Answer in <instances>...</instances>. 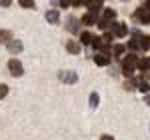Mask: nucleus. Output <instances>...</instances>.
Masks as SVG:
<instances>
[{
    "label": "nucleus",
    "instance_id": "obj_3",
    "mask_svg": "<svg viewBox=\"0 0 150 140\" xmlns=\"http://www.w3.org/2000/svg\"><path fill=\"white\" fill-rule=\"evenodd\" d=\"M112 34H114V38H124V36L128 34V30H126V24L124 22H114L112 24Z\"/></svg>",
    "mask_w": 150,
    "mask_h": 140
},
{
    "label": "nucleus",
    "instance_id": "obj_4",
    "mask_svg": "<svg viewBox=\"0 0 150 140\" xmlns=\"http://www.w3.org/2000/svg\"><path fill=\"white\" fill-rule=\"evenodd\" d=\"M94 64L96 66H108L110 64V56L108 54H102V52H96L94 54Z\"/></svg>",
    "mask_w": 150,
    "mask_h": 140
},
{
    "label": "nucleus",
    "instance_id": "obj_5",
    "mask_svg": "<svg viewBox=\"0 0 150 140\" xmlns=\"http://www.w3.org/2000/svg\"><path fill=\"white\" fill-rule=\"evenodd\" d=\"M6 48H8V50H10L12 54H18V52H22V42H20V40H10V42H8V44H6Z\"/></svg>",
    "mask_w": 150,
    "mask_h": 140
},
{
    "label": "nucleus",
    "instance_id": "obj_15",
    "mask_svg": "<svg viewBox=\"0 0 150 140\" xmlns=\"http://www.w3.org/2000/svg\"><path fill=\"white\" fill-rule=\"evenodd\" d=\"M112 52H114L116 58H122V56H124V52H126V46H124V44H116Z\"/></svg>",
    "mask_w": 150,
    "mask_h": 140
},
{
    "label": "nucleus",
    "instance_id": "obj_19",
    "mask_svg": "<svg viewBox=\"0 0 150 140\" xmlns=\"http://www.w3.org/2000/svg\"><path fill=\"white\" fill-rule=\"evenodd\" d=\"M98 102H100L98 94L92 92V94H90V98H88V104H90V108H96V106H98Z\"/></svg>",
    "mask_w": 150,
    "mask_h": 140
},
{
    "label": "nucleus",
    "instance_id": "obj_1",
    "mask_svg": "<svg viewBox=\"0 0 150 140\" xmlns=\"http://www.w3.org/2000/svg\"><path fill=\"white\" fill-rule=\"evenodd\" d=\"M8 70H10V74H12V76H22V74H24L22 62H20V60H16V58L8 60Z\"/></svg>",
    "mask_w": 150,
    "mask_h": 140
},
{
    "label": "nucleus",
    "instance_id": "obj_27",
    "mask_svg": "<svg viewBox=\"0 0 150 140\" xmlns=\"http://www.w3.org/2000/svg\"><path fill=\"white\" fill-rule=\"evenodd\" d=\"M6 94H8V86L6 84H0V100L6 98Z\"/></svg>",
    "mask_w": 150,
    "mask_h": 140
},
{
    "label": "nucleus",
    "instance_id": "obj_2",
    "mask_svg": "<svg viewBox=\"0 0 150 140\" xmlns=\"http://www.w3.org/2000/svg\"><path fill=\"white\" fill-rule=\"evenodd\" d=\"M58 76H60V80L66 82V84H76V82H78V74H76L74 70H62Z\"/></svg>",
    "mask_w": 150,
    "mask_h": 140
},
{
    "label": "nucleus",
    "instance_id": "obj_8",
    "mask_svg": "<svg viewBox=\"0 0 150 140\" xmlns=\"http://www.w3.org/2000/svg\"><path fill=\"white\" fill-rule=\"evenodd\" d=\"M66 50H68L70 54H80V44L74 42V40H68L66 42Z\"/></svg>",
    "mask_w": 150,
    "mask_h": 140
},
{
    "label": "nucleus",
    "instance_id": "obj_17",
    "mask_svg": "<svg viewBox=\"0 0 150 140\" xmlns=\"http://www.w3.org/2000/svg\"><path fill=\"white\" fill-rule=\"evenodd\" d=\"M120 68H122V74L130 78V74L134 72V68H136V66H130V64H124V62H122V66H120Z\"/></svg>",
    "mask_w": 150,
    "mask_h": 140
},
{
    "label": "nucleus",
    "instance_id": "obj_31",
    "mask_svg": "<svg viewBox=\"0 0 150 140\" xmlns=\"http://www.w3.org/2000/svg\"><path fill=\"white\" fill-rule=\"evenodd\" d=\"M144 10H150V0H144Z\"/></svg>",
    "mask_w": 150,
    "mask_h": 140
},
{
    "label": "nucleus",
    "instance_id": "obj_28",
    "mask_svg": "<svg viewBox=\"0 0 150 140\" xmlns=\"http://www.w3.org/2000/svg\"><path fill=\"white\" fill-rule=\"evenodd\" d=\"M58 2H60V6H62V8H68L70 4H72V0H58Z\"/></svg>",
    "mask_w": 150,
    "mask_h": 140
},
{
    "label": "nucleus",
    "instance_id": "obj_10",
    "mask_svg": "<svg viewBox=\"0 0 150 140\" xmlns=\"http://www.w3.org/2000/svg\"><path fill=\"white\" fill-rule=\"evenodd\" d=\"M46 20L52 24H56L58 20H60V14H58V10H48L46 12Z\"/></svg>",
    "mask_w": 150,
    "mask_h": 140
},
{
    "label": "nucleus",
    "instance_id": "obj_21",
    "mask_svg": "<svg viewBox=\"0 0 150 140\" xmlns=\"http://www.w3.org/2000/svg\"><path fill=\"white\" fill-rule=\"evenodd\" d=\"M138 90H140V92H144V94H148L150 92V84L146 80H140L138 82Z\"/></svg>",
    "mask_w": 150,
    "mask_h": 140
},
{
    "label": "nucleus",
    "instance_id": "obj_6",
    "mask_svg": "<svg viewBox=\"0 0 150 140\" xmlns=\"http://www.w3.org/2000/svg\"><path fill=\"white\" fill-rule=\"evenodd\" d=\"M136 18H138V22H142V24H150V10H144V8L136 10Z\"/></svg>",
    "mask_w": 150,
    "mask_h": 140
},
{
    "label": "nucleus",
    "instance_id": "obj_29",
    "mask_svg": "<svg viewBox=\"0 0 150 140\" xmlns=\"http://www.w3.org/2000/svg\"><path fill=\"white\" fill-rule=\"evenodd\" d=\"M10 4H12V0H0V6H4V8L10 6Z\"/></svg>",
    "mask_w": 150,
    "mask_h": 140
},
{
    "label": "nucleus",
    "instance_id": "obj_14",
    "mask_svg": "<svg viewBox=\"0 0 150 140\" xmlns=\"http://www.w3.org/2000/svg\"><path fill=\"white\" fill-rule=\"evenodd\" d=\"M68 30H70V32H74V34L80 32V28H78V20H76V18H70V20H68Z\"/></svg>",
    "mask_w": 150,
    "mask_h": 140
},
{
    "label": "nucleus",
    "instance_id": "obj_11",
    "mask_svg": "<svg viewBox=\"0 0 150 140\" xmlns=\"http://www.w3.org/2000/svg\"><path fill=\"white\" fill-rule=\"evenodd\" d=\"M12 40V32L10 30H0V44H8Z\"/></svg>",
    "mask_w": 150,
    "mask_h": 140
},
{
    "label": "nucleus",
    "instance_id": "obj_20",
    "mask_svg": "<svg viewBox=\"0 0 150 140\" xmlns=\"http://www.w3.org/2000/svg\"><path fill=\"white\" fill-rule=\"evenodd\" d=\"M110 26H112V24H110V20H106V18H100V20H98V28H100V30H104V32H106Z\"/></svg>",
    "mask_w": 150,
    "mask_h": 140
},
{
    "label": "nucleus",
    "instance_id": "obj_12",
    "mask_svg": "<svg viewBox=\"0 0 150 140\" xmlns=\"http://www.w3.org/2000/svg\"><path fill=\"white\" fill-rule=\"evenodd\" d=\"M80 22H82V24H86V26H92V24H96V16L88 12V14H84V16H82Z\"/></svg>",
    "mask_w": 150,
    "mask_h": 140
},
{
    "label": "nucleus",
    "instance_id": "obj_16",
    "mask_svg": "<svg viewBox=\"0 0 150 140\" xmlns=\"http://www.w3.org/2000/svg\"><path fill=\"white\" fill-rule=\"evenodd\" d=\"M104 18L112 22V20L116 18V10H114V8H104Z\"/></svg>",
    "mask_w": 150,
    "mask_h": 140
},
{
    "label": "nucleus",
    "instance_id": "obj_22",
    "mask_svg": "<svg viewBox=\"0 0 150 140\" xmlns=\"http://www.w3.org/2000/svg\"><path fill=\"white\" fill-rule=\"evenodd\" d=\"M126 48H130V50H136V48H140V40H138V38H132V40H128Z\"/></svg>",
    "mask_w": 150,
    "mask_h": 140
},
{
    "label": "nucleus",
    "instance_id": "obj_26",
    "mask_svg": "<svg viewBox=\"0 0 150 140\" xmlns=\"http://www.w3.org/2000/svg\"><path fill=\"white\" fill-rule=\"evenodd\" d=\"M102 40H104V42H108V44H110V42L114 40V34H112L110 30H106V32H104V36H102Z\"/></svg>",
    "mask_w": 150,
    "mask_h": 140
},
{
    "label": "nucleus",
    "instance_id": "obj_18",
    "mask_svg": "<svg viewBox=\"0 0 150 140\" xmlns=\"http://www.w3.org/2000/svg\"><path fill=\"white\" fill-rule=\"evenodd\" d=\"M138 40H140V48L142 50H148L150 48V36H140Z\"/></svg>",
    "mask_w": 150,
    "mask_h": 140
},
{
    "label": "nucleus",
    "instance_id": "obj_25",
    "mask_svg": "<svg viewBox=\"0 0 150 140\" xmlns=\"http://www.w3.org/2000/svg\"><path fill=\"white\" fill-rule=\"evenodd\" d=\"M22 8H34V0H18Z\"/></svg>",
    "mask_w": 150,
    "mask_h": 140
},
{
    "label": "nucleus",
    "instance_id": "obj_13",
    "mask_svg": "<svg viewBox=\"0 0 150 140\" xmlns=\"http://www.w3.org/2000/svg\"><path fill=\"white\" fill-rule=\"evenodd\" d=\"M94 40V34H90V32H82L80 34V44H92Z\"/></svg>",
    "mask_w": 150,
    "mask_h": 140
},
{
    "label": "nucleus",
    "instance_id": "obj_7",
    "mask_svg": "<svg viewBox=\"0 0 150 140\" xmlns=\"http://www.w3.org/2000/svg\"><path fill=\"white\" fill-rule=\"evenodd\" d=\"M120 60H122L124 64H130V66H136V62H138V56H136L134 52H128V54H124V56H122Z\"/></svg>",
    "mask_w": 150,
    "mask_h": 140
},
{
    "label": "nucleus",
    "instance_id": "obj_32",
    "mask_svg": "<svg viewBox=\"0 0 150 140\" xmlns=\"http://www.w3.org/2000/svg\"><path fill=\"white\" fill-rule=\"evenodd\" d=\"M148 104H150V96H148Z\"/></svg>",
    "mask_w": 150,
    "mask_h": 140
},
{
    "label": "nucleus",
    "instance_id": "obj_24",
    "mask_svg": "<svg viewBox=\"0 0 150 140\" xmlns=\"http://www.w3.org/2000/svg\"><path fill=\"white\" fill-rule=\"evenodd\" d=\"M124 88H126V90H132V88H136V80H134V78H128V80L124 82Z\"/></svg>",
    "mask_w": 150,
    "mask_h": 140
},
{
    "label": "nucleus",
    "instance_id": "obj_23",
    "mask_svg": "<svg viewBox=\"0 0 150 140\" xmlns=\"http://www.w3.org/2000/svg\"><path fill=\"white\" fill-rule=\"evenodd\" d=\"M94 0H72V4L74 6H90Z\"/></svg>",
    "mask_w": 150,
    "mask_h": 140
},
{
    "label": "nucleus",
    "instance_id": "obj_30",
    "mask_svg": "<svg viewBox=\"0 0 150 140\" xmlns=\"http://www.w3.org/2000/svg\"><path fill=\"white\" fill-rule=\"evenodd\" d=\"M100 140H114V138H112L110 134H102V136H100Z\"/></svg>",
    "mask_w": 150,
    "mask_h": 140
},
{
    "label": "nucleus",
    "instance_id": "obj_9",
    "mask_svg": "<svg viewBox=\"0 0 150 140\" xmlns=\"http://www.w3.org/2000/svg\"><path fill=\"white\" fill-rule=\"evenodd\" d=\"M136 68L142 70V72H148V70H150V58H138V62H136Z\"/></svg>",
    "mask_w": 150,
    "mask_h": 140
}]
</instances>
